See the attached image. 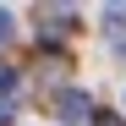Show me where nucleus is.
<instances>
[{
  "mask_svg": "<svg viewBox=\"0 0 126 126\" xmlns=\"http://www.w3.org/2000/svg\"><path fill=\"white\" fill-rule=\"evenodd\" d=\"M16 82H22V77H16V66H0V99L16 93Z\"/></svg>",
  "mask_w": 126,
  "mask_h": 126,
  "instance_id": "obj_4",
  "label": "nucleus"
},
{
  "mask_svg": "<svg viewBox=\"0 0 126 126\" xmlns=\"http://www.w3.org/2000/svg\"><path fill=\"white\" fill-rule=\"evenodd\" d=\"M11 33H16V22H11V11H6V6H0V44H6V38H11Z\"/></svg>",
  "mask_w": 126,
  "mask_h": 126,
  "instance_id": "obj_6",
  "label": "nucleus"
},
{
  "mask_svg": "<svg viewBox=\"0 0 126 126\" xmlns=\"http://www.w3.org/2000/svg\"><path fill=\"white\" fill-rule=\"evenodd\" d=\"M66 33H77V11L71 6H49L44 22H38V44H60Z\"/></svg>",
  "mask_w": 126,
  "mask_h": 126,
  "instance_id": "obj_1",
  "label": "nucleus"
},
{
  "mask_svg": "<svg viewBox=\"0 0 126 126\" xmlns=\"http://www.w3.org/2000/svg\"><path fill=\"white\" fill-rule=\"evenodd\" d=\"M93 126H126V121H121L115 110H93Z\"/></svg>",
  "mask_w": 126,
  "mask_h": 126,
  "instance_id": "obj_5",
  "label": "nucleus"
},
{
  "mask_svg": "<svg viewBox=\"0 0 126 126\" xmlns=\"http://www.w3.org/2000/svg\"><path fill=\"white\" fill-rule=\"evenodd\" d=\"M104 28L121 33V28H126V6H104Z\"/></svg>",
  "mask_w": 126,
  "mask_h": 126,
  "instance_id": "obj_3",
  "label": "nucleus"
},
{
  "mask_svg": "<svg viewBox=\"0 0 126 126\" xmlns=\"http://www.w3.org/2000/svg\"><path fill=\"white\" fill-rule=\"evenodd\" d=\"M0 126H11V104L6 99H0Z\"/></svg>",
  "mask_w": 126,
  "mask_h": 126,
  "instance_id": "obj_7",
  "label": "nucleus"
},
{
  "mask_svg": "<svg viewBox=\"0 0 126 126\" xmlns=\"http://www.w3.org/2000/svg\"><path fill=\"white\" fill-rule=\"evenodd\" d=\"M55 110H60V121H66V126H77V121H93L99 104L82 93V88H60V93H55Z\"/></svg>",
  "mask_w": 126,
  "mask_h": 126,
  "instance_id": "obj_2",
  "label": "nucleus"
}]
</instances>
